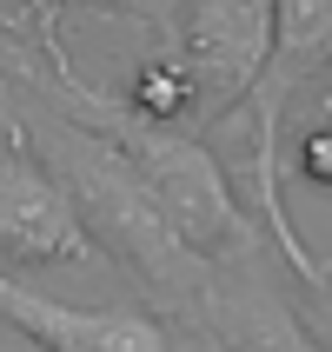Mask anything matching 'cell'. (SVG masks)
I'll return each instance as SVG.
<instances>
[{
    "mask_svg": "<svg viewBox=\"0 0 332 352\" xmlns=\"http://www.w3.org/2000/svg\"><path fill=\"white\" fill-rule=\"evenodd\" d=\"M47 146H54L60 173L74 186L80 219H93L113 239V253H126L146 273H173V259H186V239L173 233V219L159 213L153 186L140 179V166L126 153H113L87 133H67V126H47Z\"/></svg>",
    "mask_w": 332,
    "mask_h": 352,
    "instance_id": "1",
    "label": "cell"
},
{
    "mask_svg": "<svg viewBox=\"0 0 332 352\" xmlns=\"http://www.w3.org/2000/svg\"><path fill=\"white\" fill-rule=\"evenodd\" d=\"M279 0H193L186 20V87L206 113L239 107L273 60Z\"/></svg>",
    "mask_w": 332,
    "mask_h": 352,
    "instance_id": "2",
    "label": "cell"
},
{
    "mask_svg": "<svg viewBox=\"0 0 332 352\" xmlns=\"http://www.w3.org/2000/svg\"><path fill=\"white\" fill-rule=\"evenodd\" d=\"M133 166L140 179L153 186L159 213L173 219V233L186 239V253L213 259L226 246H239V219H233V199H226V179L193 140H173V133H140L133 140Z\"/></svg>",
    "mask_w": 332,
    "mask_h": 352,
    "instance_id": "3",
    "label": "cell"
},
{
    "mask_svg": "<svg viewBox=\"0 0 332 352\" xmlns=\"http://www.w3.org/2000/svg\"><path fill=\"white\" fill-rule=\"evenodd\" d=\"M0 253L27 259V266L87 253L74 193L54 186L40 166H20V160H0Z\"/></svg>",
    "mask_w": 332,
    "mask_h": 352,
    "instance_id": "4",
    "label": "cell"
},
{
    "mask_svg": "<svg viewBox=\"0 0 332 352\" xmlns=\"http://www.w3.org/2000/svg\"><path fill=\"white\" fill-rule=\"evenodd\" d=\"M0 313L47 352H166V333L140 313H67L40 293H20L0 279Z\"/></svg>",
    "mask_w": 332,
    "mask_h": 352,
    "instance_id": "5",
    "label": "cell"
},
{
    "mask_svg": "<svg viewBox=\"0 0 332 352\" xmlns=\"http://www.w3.org/2000/svg\"><path fill=\"white\" fill-rule=\"evenodd\" d=\"M326 60H332V0H279L266 74H279V87H293V80L319 74Z\"/></svg>",
    "mask_w": 332,
    "mask_h": 352,
    "instance_id": "6",
    "label": "cell"
},
{
    "mask_svg": "<svg viewBox=\"0 0 332 352\" xmlns=\"http://www.w3.org/2000/svg\"><path fill=\"white\" fill-rule=\"evenodd\" d=\"M246 352H319V346L299 333L286 313H253V326H246Z\"/></svg>",
    "mask_w": 332,
    "mask_h": 352,
    "instance_id": "7",
    "label": "cell"
},
{
    "mask_svg": "<svg viewBox=\"0 0 332 352\" xmlns=\"http://www.w3.org/2000/svg\"><path fill=\"white\" fill-rule=\"evenodd\" d=\"M313 173H332V140H319V146H313Z\"/></svg>",
    "mask_w": 332,
    "mask_h": 352,
    "instance_id": "8",
    "label": "cell"
}]
</instances>
